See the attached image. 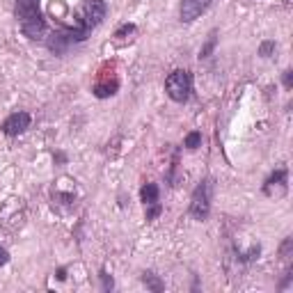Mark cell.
Segmentation results:
<instances>
[{
    "instance_id": "cell-1",
    "label": "cell",
    "mask_w": 293,
    "mask_h": 293,
    "mask_svg": "<svg viewBox=\"0 0 293 293\" xmlns=\"http://www.w3.org/2000/svg\"><path fill=\"white\" fill-rule=\"evenodd\" d=\"M16 16H19L21 30L30 39H44L46 23L39 14V0H16Z\"/></svg>"
},
{
    "instance_id": "cell-2",
    "label": "cell",
    "mask_w": 293,
    "mask_h": 293,
    "mask_svg": "<svg viewBox=\"0 0 293 293\" xmlns=\"http://www.w3.org/2000/svg\"><path fill=\"white\" fill-rule=\"evenodd\" d=\"M165 92H167V96L172 101H177V103L188 101L190 92H193V76H190V71H186V69L172 71V74L167 76V80H165Z\"/></svg>"
},
{
    "instance_id": "cell-3",
    "label": "cell",
    "mask_w": 293,
    "mask_h": 293,
    "mask_svg": "<svg viewBox=\"0 0 293 293\" xmlns=\"http://www.w3.org/2000/svg\"><path fill=\"white\" fill-rule=\"evenodd\" d=\"M103 19H105V3L103 0H87L85 7H83V12H80V21L74 25V28H78V30H83V32L90 35L92 28H96Z\"/></svg>"
},
{
    "instance_id": "cell-4",
    "label": "cell",
    "mask_w": 293,
    "mask_h": 293,
    "mask_svg": "<svg viewBox=\"0 0 293 293\" xmlns=\"http://www.w3.org/2000/svg\"><path fill=\"white\" fill-rule=\"evenodd\" d=\"M211 181H202V184L195 188L193 193V202H190V215L197 220H206V215H209L211 211Z\"/></svg>"
},
{
    "instance_id": "cell-5",
    "label": "cell",
    "mask_w": 293,
    "mask_h": 293,
    "mask_svg": "<svg viewBox=\"0 0 293 293\" xmlns=\"http://www.w3.org/2000/svg\"><path fill=\"white\" fill-rule=\"evenodd\" d=\"M209 5L211 0H181V21H186V23L195 21L199 14L209 10Z\"/></svg>"
},
{
    "instance_id": "cell-6",
    "label": "cell",
    "mask_w": 293,
    "mask_h": 293,
    "mask_svg": "<svg viewBox=\"0 0 293 293\" xmlns=\"http://www.w3.org/2000/svg\"><path fill=\"white\" fill-rule=\"evenodd\" d=\"M28 126H30V114H28V112H14L10 120L3 124V131H5V135L14 138V135L23 133Z\"/></svg>"
},
{
    "instance_id": "cell-7",
    "label": "cell",
    "mask_w": 293,
    "mask_h": 293,
    "mask_svg": "<svg viewBox=\"0 0 293 293\" xmlns=\"http://www.w3.org/2000/svg\"><path fill=\"white\" fill-rule=\"evenodd\" d=\"M263 190H266V195H284L286 193V169H275L273 174H270V179L266 181V186H263Z\"/></svg>"
},
{
    "instance_id": "cell-8",
    "label": "cell",
    "mask_w": 293,
    "mask_h": 293,
    "mask_svg": "<svg viewBox=\"0 0 293 293\" xmlns=\"http://www.w3.org/2000/svg\"><path fill=\"white\" fill-rule=\"evenodd\" d=\"M117 87H120L117 78H112V80H110L108 76H103V78H101L99 83L94 85V94L99 96V99H105V96H112L114 92H117Z\"/></svg>"
},
{
    "instance_id": "cell-9",
    "label": "cell",
    "mask_w": 293,
    "mask_h": 293,
    "mask_svg": "<svg viewBox=\"0 0 293 293\" xmlns=\"http://www.w3.org/2000/svg\"><path fill=\"white\" fill-rule=\"evenodd\" d=\"M140 197H142L144 206L158 204V186H156V184H144L142 190H140Z\"/></svg>"
},
{
    "instance_id": "cell-10",
    "label": "cell",
    "mask_w": 293,
    "mask_h": 293,
    "mask_svg": "<svg viewBox=\"0 0 293 293\" xmlns=\"http://www.w3.org/2000/svg\"><path fill=\"white\" fill-rule=\"evenodd\" d=\"M215 41H218V32H211L209 35V39H206V44L202 46V50H199V57H209L211 53H213V48H215Z\"/></svg>"
},
{
    "instance_id": "cell-11",
    "label": "cell",
    "mask_w": 293,
    "mask_h": 293,
    "mask_svg": "<svg viewBox=\"0 0 293 293\" xmlns=\"http://www.w3.org/2000/svg\"><path fill=\"white\" fill-rule=\"evenodd\" d=\"M142 282L147 284V286H149L151 291H163V282H160V279L156 277L154 273H144V275H142Z\"/></svg>"
},
{
    "instance_id": "cell-12",
    "label": "cell",
    "mask_w": 293,
    "mask_h": 293,
    "mask_svg": "<svg viewBox=\"0 0 293 293\" xmlns=\"http://www.w3.org/2000/svg\"><path fill=\"white\" fill-rule=\"evenodd\" d=\"M199 142H202V133H197V131L188 133V138H186V147H188V149H197Z\"/></svg>"
},
{
    "instance_id": "cell-13",
    "label": "cell",
    "mask_w": 293,
    "mask_h": 293,
    "mask_svg": "<svg viewBox=\"0 0 293 293\" xmlns=\"http://www.w3.org/2000/svg\"><path fill=\"white\" fill-rule=\"evenodd\" d=\"M133 32H135V25H133V23H124V25L120 28V30L114 32V37H120V39H126V37L133 35Z\"/></svg>"
},
{
    "instance_id": "cell-14",
    "label": "cell",
    "mask_w": 293,
    "mask_h": 293,
    "mask_svg": "<svg viewBox=\"0 0 293 293\" xmlns=\"http://www.w3.org/2000/svg\"><path fill=\"white\" fill-rule=\"evenodd\" d=\"M275 50V41H263L261 48H259V55H263V57H268L270 53Z\"/></svg>"
},
{
    "instance_id": "cell-15",
    "label": "cell",
    "mask_w": 293,
    "mask_h": 293,
    "mask_svg": "<svg viewBox=\"0 0 293 293\" xmlns=\"http://www.w3.org/2000/svg\"><path fill=\"white\" fill-rule=\"evenodd\" d=\"M160 213V204H151V209L147 211V220H154Z\"/></svg>"
},
{
    "instance_id": "cell-16",
    "label": "cell",
    "mask_w": 293,
    "mask_h": 293,
    "mask_svg": "<svg viewBox=\"0 0 293 293\" xmlns=\"http://www.w3.org/2000/svg\"><path fill=\"white\" fill-rule=\"evenodd\" d=\"M101 279H103V288L110 291V288H112V277H110L108 273H101Z\"/></svg>"
},
{
    "instance_id": "cell-17",
    "label": "cell",
    "mask_w": 293,
    "mask_h": 293,
    "mask_svg": "<svg viewBox=\"0 0 293 293\" xmlns=\"http://www.w3.org/2000/svg\"><path fill=\"white\" fill-rule=\"evenodd\" d=\"M7 261H10V252L5 248H0V266H5Z\"/></svg>"
},
{
    "instance_id": "cell-18",
    "label": "cell",
    "mask_w": 293,
    "mask_h": 293,
    "mask_svg": "<svg viewBox=\"0 0 293 293\" xmlns=\"http://www.w3.org/2000/svg\"><path fill=\"white\" fill-rule=\"evenodd\" d=\"M284 85H286V87H291V85H293V74H291V71L284 74Z\"/></svg>"
}]
</instances>
